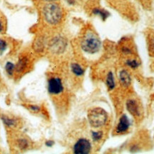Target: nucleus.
Returning a JSON list of instances; mask_svg holds the SVG:
<instances>
[{
	"label": "nucleus",
	"instance_id": "obj_11",
	"mask_svg": "<svg viewBox=\"0 0 154 154\" xmlns=\"http://www.w3.org/2000/svg\"><path fill=\"white\" fill-rule=\"evenodd\" d=\"M92 13L96 16H99L103 21H105L108 17L110 16V13L105 9L95 8L92 10Z\"/></svg>",
	"mask_w": 154,
	"mask_h": 154
},
{
	"label": "nucleus",
	"instance_id": "obj_22",
	"mask_svg": "<svg viewBox=\"0 0 154 154\" xmlns=\"http://www.w3.org/2000/svg\"><path fill=\"white\" fill-rule=\"evenodd\" d=\"M122 52L125 54H132V51L128 47H124L122 49Z\"/></svg>",
	"mask_w": 154,
	"mask_h": 154
},
{
	"label": "nucleus",
	"instance_id": "obj_26",
	"mask_svg": "<svg viewBox=\"0 0 154 154\" xmlns=\"http://www.w3.org/2000/svg\"><path fill=\"white\" fill-rule=\"evenodd\" d=\"M67 2H68L69 5H74L75 0H67Z\"/></svg>",
	"mask_w": 154,
	"mask_h": 154
},
{
	"label": "nucleus",
	"instance_id": "obj_21",
	"mask_svg": "<svg viewBox=\"0 0 154 154\" xmlns=\"http://www.w3.org/2000/svg\"><path fill=\"white\" fill-rule=\"evenodd\" d=\"M5 22H4L3 19H2V17H0V33L4 32L5 30Z\"/></svg>",
	"mask_w": 154,
	"mask_h": 154
},
{
	"label": "nucleus",
	"instance_id": "obj_6",
	"mask_svg": "<svg viewBox=\"0 0 154 154\" xmlns=\"http://www.w3.org/2000/svg\"><path fill=\"white\" fill-rule=\"evenodd\" d=\"M66 47V42L61 37H55L50 43L49 47L52 51L55 53H61L64 51Z\"/></svg>",
	"mask_w": 154,
	"mask_h": 154
},
{
	"label": "nucleus",
	"instance_id": "obj_9",
	"mask_svg": "<svg viewBox=\"0 0 154 154\" xmlns=\"http://www.w3.org/2000/svg\"><path fill=\"white\" fill-rule=\"evenodd\" d=\"M119 77L120 83L123 86L128 87V86H129L131 85V75L126 70L123 69V70L120 71V72H119Z\"/></svg>",
	"mask_w": 154,
	"mask_h": 154
},
{
	"label": "nucleus",
	"instance_id": "obj_1",
	"mask_svg": "<svg viewBox=\"0 0 154 154\" xmlns=\"http://www.w3.org/2000/svg\"><path fill=\"white\" fill-rule=\"evenodd\" d=\"M44 18L48 24L56 25L59 24L62 18V10L59 5L54 2H49L44 7Z\"/></svg>",
	"mask_w": 154,
	"mask_h": 154
},
{
	"label": "nucleus",
	"instance_id": "obj_13",
	"mask_svg": "<svg viewBox=\"0 0 154 154\" xmlns=\"http://www.w3.org/2000/svg\"><path fill=\"white\" fill-rule=\"evenodd\" d=\"M106 85L109 88V90H113L115 88V81H114V76H113V73L110 72L108 73L106 76Z\"/></svg>",
	"mask_w": 154,
	"mask_h": 154
},
{
	"label": "nucleus",
	"instance_id": "obj_5",
	"mask_svg": "<svg viewBox=\"0 0 154 154\" xmlns=\"http://www.w3.org/2000/svg\"><path fill=\"white\" fill-rule=\"evenodd\" d=\"M63 87L61 80L58 77L51 78L48 82V91L53 95H57L63 91Z\"/></svg>",
	"mask_w": 154,
	"mask_h": 154
},
{
	"label": "nucleus",
	"instance_id": "obj_2",
	"mask_svg": "<svg viewBox=\"0 0 154 154\" xmlns=\"http://www.w3.org/2000/svg\"><path fill=\"white\" fill-rule=\"evenodd\" d=\"M101 40L96 34L92 32L86 33L81 42V47L83 51L91 54L98 52L101 49Z\"/></svg>",
	"mask_w": 154,
	"mask_h": 154
},
{
	"label": "nucleus",
	"instance_id": "obj_17",
	"mask_svg": "<svg viewBox=\"0 0 154 154\" xmlns=\"http://www.w3.org/2000/svg\"><path fill=\"white\" fill-rule=\"evenodd\" d=\"M126 64L128 66L131 67V68L135 69L139 66L140 63L138 62L137 60H136V59H128V60L126 61Z\"/></svg>",
	"mask_w": 154,
	"mask_h": 154
},
{
	"label": "nucleus",
	"instance_id": "obj_12",
	"mask_svg": "<svg viewBox=\"0 0 154 154\" xmlns=\"http://www.w3.org/2000/svg\"><path fill=\"white\" fill-rule=\"evenodd\" d=\"M71 69H72V72L74 74L76 75L77 76H82L84 74V70L79 64L76 63H73L71 65Z\"/></svg>",
	"mask_w": 154,
	"mask_h": 154
},
{
	"label": "nucleus",
	"instance_id": "obj_19",
	"mask_svg": "<svg viewBox=\"0 0 154 154\" xmlns=\"http://www.w3.org/2000/svg\"><path fill=\"white\" fill-rule=\"evenodd\" d=\"M17 143H18L19 149L22 150L26 149L29 146V142L26 139H24V138H21V139L18 140Z\"/></svg>",
	"mask_w": 154,
	"mask_h": 154
},
{
	"label": "nucleus",
	"instance_id": "obj_18",
	"mask_svg": "<svg viewBox=\"0 0 154 154\" xmlns=\"http://www.w3.org/2000/svg\"><path fill=\"white\" fill-rule=\"evenodd\" d=\"M91 137L94 141H99L103 137V133L101 131H91Z\"/></svg>",
	"mask_w": 154,
	"mask_h": 154
},
{
	"label": "nucleus",
	"instance_id": "obj_15",
	"mask_svg": "<svg viewBox=\"0 0 154 154\" xmlns=\"http://www.w3.org/2000/svg\"><path fill=\"white\" fill-rule=\"evenodd\" d=\"M2 120L4 124L8 127H12L16 125V121L14 119H10L7 116H2Z\"/></svg>",
	"mask_w": 154,
	"mask_h": 154
},
{
	"label": "nucleus",
	"instance_id": "obj_4",
	"mask_svg": "<svg viewBox=\"0 0 154 154\" xmlns=\"http://www.w3.org/2000/svg\"><path fill=\"white\" fill-rule=\"evenodd\" d=\"M91 149V144L86 138H80L74 144L73 152L76 154H88Z\"/></svg>",
	"mask_w": 154,
	"mask_h": 154
},
{
	"label": "nucleus",
	"instance_id": "obj_16",
	"mask_svg": "<svg viewBox=\"0 0 154 154\" xmlns=\"http://www.w3.org/2000/svg\"><path fill=\"white\" fill-rule=\"evenodd\" d=\"M149 50L150 54L154 57V34L150 35L149 38Z\"/></svg>",
	"mask_w": 154,
	"mask_h": 154
},
{
	"label": "nucleus",
	"instance_id": "obj_3",
	"mask_svg": "<svg viewBox=\"0 0 154 154\" xmlns=\"http://www.w3.org/2000/svg\"><path fill=\"white\" fill-rule=\"evenodd\" d=\"M89 124L94 128H99L104 126L108 120V114L101 108H94L88 112Z\"/></svg>",
	"mask_w": 154,
	"mask_h": 154
},
{
	"label": "nucleus",
	"instance_id": "obj_7",
	"mask_svg": "<svg viewBox=\"0 0 154 154\" xmlns=\"http://www.w3.org/2000/svg\"><path fill=\"white\" fill-rule=\"evenodd\" d=\"M131 126V122L129 119L126 114L121 116V117L119 119V124L116 126V131L117 134H124L128 130Z\"/></svg>",
	"mask_w": 154,
	"mask_h": 154
},
{
	"label": "nucleus",
	"instance_id": "obj_27",
	"mask_svg": "<svg viewBox=\"0 0 154 154\" xmlns=\"http://www.w3.org/2000/svg\"><path fill=\"white\" fill-rule=\"evenodd\" d=\"M45 1L49 2H54L57 1V0H45Z\"/></svg>",
	"mask_w": 154,
	"mask_h": 154
},
{
	"label": "nucleus",
	"instance_id": "obj_8",
	"mask_svg": "<svg viewBox=\"0 0 154 154\" xmlns=\"http://www.w3.org/2000/svg\"><path fill=\"white\" fill-rule=\"evenodd\" d=\"M127 110L129 111V113L134 116L138 117L140 116V109L138 105L135 100L130 99L126 102Z\"/></svg>",
	"mask_w": 154,
	"mask_h": 154
},
{
	"label": "nucleus",
	"instance_id": "obj_10",
	"mask_svg": "<svg viewBox=\"0 0 154 154\" xmlns=\"http://www.w3.org/2000/svg\"><path fill=\"white\" fill-rule=\"evenodd\" d=\"M29 63V59L26 57H21L19 60L17 62V64L16 66V70L17 72L21 73L23 72L26 67L28 66Z\"/></svg>",
	"mask_w": 154,
	"mask_h": 154
},
{
	"label": "nucleus",
	"instance_id": "obj_23",
	"mask_svg": "<svg viewBox=\"0 0 154 154\" xmlns=\"http://www.w3.org/2000/svg\"><path fill=\"white\" fill-rule=\"evenodd\" d=\"M29 109L32 110L34 112H38V111H40V108L37 106H29Z\"/></svg>",
	"mask_w": 154,
	"mask_h": 154
},
{
	"label": "nucleus",
	"instance_id": "obj_25",
	"mask_svg": "<svg viewBox=\"0 0 154 154\" xmlns=\"http://www.w3.org/2000/svg\"><path fill=\"white\" fill-rule=\"evenodd\" d=\"M131 152H136V151H138L137 146H136V145L133 146L132 147H131Z\"/></svg>",
	"mask_w": 154,
	"mask_h": 154
},
{
	"label": "nucleus",
	"instance_id": "obj_14",
	"mask_svg": "<svg viewBox=\"0 0 154 154\" xmlns=\"http://www.w3.org/2000/svg\"><path fill=\"white\" fill-rule=\"evenodd\" d=\"M15 69H16V66H15V65L12 62L8 61V62L6 63L5 70L9 76H12L13 74H14Z\"/></svg>",
	"mask_w": 154,
	"mask_h": 154
},
{
	"label": "nucleus",
	"instance_id": "obj_24",
	"mask_svg": "<svg viewBox=\"0 0 154 154\" xmlns=\"http://www.w3.org/2000/svg\"><path fill=\"white\" fill-rule=\"evenodd\" d=\"M45 144L47 147H52V146H54V140H47V141L45 143Z\"/></svg>",
	"mask_w": 154,
	"mask_h": 154
},
{
	"label": "nucleus",
	"instance_id": "obj_20",
	"mask_svg": "<svg viewBox=\"0 0 154 154\" xmlns=\"http://www.w3.org/2000/svg\"><path fill=\"white\" fill-rule=\"evenodd\" d=\"M7 44L4 39L0 38V52L3 53L7 49Z\"/></svg>",
	"mask_w": 154,
	"mask_h": 154
}]
</instances>
